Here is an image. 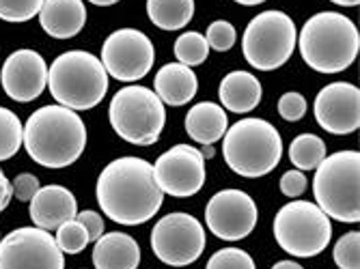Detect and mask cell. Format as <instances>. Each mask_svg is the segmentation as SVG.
<instances>
[{
  "label": "cell",
  "instance_id": "d6986e66",
  "mask_svg": "<svg viewBox=\"0 0 360 269\" xmlns=\"http://www.w3.org/2000/svg\"><path fill=\"white\" fill-rule=\"evenodd\" d=\"M141 263V248L127 232H106L95 242V269H136Z\"/></svg>",
  "mask_w": 360,
  "mask_h": 269
},
{
  "label": "cell",
  "instance_id": "2e32d148",
  "mask_svg": "<svg viewBox=\"0 0 360 269\" xmlns=\"http://www.w3.org/2000/svg\"><path fill=\"white\" fill-rule=\"evenodd\" d=\"M0 84L5 93L18 104H28L46 91L48 84V65L44 56L35 50H15L3 63Z\"/></svg>",
  "mask_w": 360,
  "mask_h": 269
},
{
  "label": "cell",
  "instance_id": "4316f807",
  "mask_svg": "<svg viewBox=\"0 0 360 269\" xmlns=\"http://www.w3.org/2000/svg\"><path fill=\"white\" fill-rule=\"evenodd\" d=\"M56 244L63 252L68 254H80L89 246V235L84 226L74 218L70 222H65L56 228Z\"/></svg>",
  "mask_w": 360,
  "mask_h": 269
},
{
  "label": "cell",
  "instance_id": "60d3db41",
  "mask_svg": "<svg viewBox=\"0 0 360 269\" xmlns=\"http://www.w3.org/2000/svg\"><path fill=\"white\" fill-rule=\"evenodd\" d=\"M236 3H240V5H244V7H255V5L266 3V0H236Z\"/></svg>",
  "mask_w": 360,
  "mask_h": 269
},
{
  "label": "cell",
  "instance_id": "836d02e7",
  "mask_svg": "<svg viewBox=\"0 0 360 269\" xmlns=\"http://www.w3.org/2000/svg\"><path fill=\"white\" fill-rule=\"evenodd\" d=\"M307 190V175L302 171H289L281 177V192L289 198H296Z\"/></svg>",
  "mask_w": 360,
  "mask_h": 269
},
{
  "label": "cell",
  "instance_id": "d590c367",
  "mask_svg": "<svg viewBox=\"0 0 360 269\" xmlns=\"http://www.w3.org/2000/svg\"><path fill=\"white\" fill-rule=\"evenodd\" d=\"M11 196H13V192H11V181L7 179V175L0 171V211H5L7 209V205L11 203Z\"/></svg>",
  "mask_w": 360,
  "mask_h": 269
},
{
  "label": "cell",
  "instance_id": "3957f363",
  "mask_svg": "<svg viewBox=\"0 0 360 269\" xmlns=\"http://www.w3.org/2000/svg\"><path fill=\"white\" fill-rule=\"evenodd\" d=\"M302 60L319 74H339L356 60L360 35L356 24L337 11L311 15L298 37Z\"/></svg>",
  "mask_w": 360,
  "mask_h": 269
},
{
  "label": "cell",
  "instance_id": "ac0fdd59",
  "mask_svg": "<svg viewBox=\"0 0 360 269\" xmlns=\"http://www.w3.org/2000/svg\"><path fill=\"white\" fill-rule=\"evenodd\" d=\"M37 18L50 37L72 39L86 24V7L82 0H44Z\"/></svg>",
  "mask_w": 360,
  "mask_h": 269
},
{
  "label": "cell",
  "instance_id": "8992f818",
  "mask_svg": "<svg viewBox=\"0 0 360 269\" xmlns=\"http://www.w3.org/2000/svg\"><path fill=\"white\" fill-rule=\"evenodd\" d=\"M313 194L317 207L339 222H360V153L339 151L326 155L315 168Z\"/></svg>",
  "mask_w": 360,
  "mask_h": 269
},
{
  "label": "cell",
  "instance_id": "4fadbf2b",
  "mask_svg": "<svg viewBox=\"0 0 360 269\" xmlns=\"http://www.w3.org/2000/svg\"><path fill=\"white\" fill-rule=\"evenodd\" d=\"M153 179L162 194L188 198L205 183V157L190 145H175L153 164Z\"/></svg>",
  "mask_w": 360,
  "mask_h": 269
},
{
  "label": "cell",
  "instance_id": "7c38bea8",
  "mask_svg": "<svg viewBox=\"0 0 360 269\" xmlns=\"http://www.w3.org/2000/svg\"><path fill=\"white\" fill-rule=\"evenodd\" d=\"M0 269H65V258L48 230L22 226L0 240Z\"/></svg>",
  "mask_w": 360,
  "mask_h": 269
},
{
  "label": "cell",
  "instance_id": "7402d4cb",
  "mask_svg": "<svg viewBox=\"0 0 360 269\" xmlns=\"http://www.w3.org/2000/svg\"><path fill=\"white\" fill-rule=\"evenodd\" d=\"M218 95L226 110L246 114L261 102V84L250 72H231L222 78Z\"/></svg>",
  "mask_w": 360,
  "mask_h": 269
},
{
  "label": "cell",
  "instance_id": "83f0119b",
  "mask_svg": "<svg viewBox=\"0 0 360 269\" xmlns=\"http://www.w3.org/2000/svg\"><path fill=\"white\" fill-rule=\"evenodd\" d=\"M333 256L339 269H360V232H345L337 242Z\"/></svg>",
  "mask_w": 360,
  "mask_h": 269
},
{
  "label": "cell",
  "instance_id": "e575fe53",
  "mask_svg": "<svg viewBox=\"0 0 360 269\" xmlns=\"http://www.w3.org/2000/svg\"><path fill=\"white\" fill-rule=\"evenodd\" d=\"M76 220L84 226V230L89 235V242H97L104 235V220H102V216L97 214V211H91V209L80 211L76 216Z\"/></svg>",
  "mask_w": 360,
  "mask_h": 269
},
{
  "label": "cell",
  "instance_id": "4dcf8cb0",
  "mask_svg": "<svg viewBox=\"0 0 360 269\" xmlns=\"http://www.w3.org/2000/svg\"><path fill=\"white\" fill-rule=\"evenodd\" d=\"M236 39H238V32H236V26L226 20H216L210 24L207 28V35H205V41L210 46V50H216V52H226L236 46Z\"/></svg>",
  "mask_w": 360,
  "mask_h": 269
},
{
  "label": "cell",
  "instance_id": "cb8c5ba5",
  "mask_svg": "<svg viewBox=\"0 0 360 269\" xmlns=\"http://www.w3.org/2000/svg\"><path fill=\"white\" fill-rule=\"evenodd\" d=\"M326 157V143L315 133H300L289 145V159L298 171H315Z\"/></svg>",
  "mask_w": 360,
  "mask_h": 269
},
{
  "label": "cell",
  "instance_id": "5b68a950",
  "mask_svg": "<svg viewBox=\"0 0 360 269\" xmlns=\"http://www.w3.org/2000/svg\"><path fill=\"white\" fill-rule=\"evenodd\" d=\"M222 138L224 162L240 177H264L274 171L283 157L281 133L266 119H242L226 127Z\"/></svg>",
  "mask_w": 360,
  "mask_h": 269
},
{
  "label": "cell",
  "instance_id": "484cf974",
  "mask_svg": "<svg viewBox=\"0 0 360 269\" xmlns=\"http://www.w3.org/2000/svg\"><path fill=\"white\" fill-rule=\"evenodd\" d=\"M175 56L186 67H196L205 63L210 56V46L205 41V35H201V32H196V30L179 35L175 41Z\"/></svg>",
  "mask_w": 360,
  "mask_h": 269
},
{
  "label": "cell",
  "instance_id": "44dd1931",
  "mask_svg": "<svg viewBox=\"0 0 360 269\" xmlns=\"http://www.w3.org/2000/svg\"><path fill=\"white\" fill-rule=\"evenodd\" d=\"M226 127V112L216 102H199L186 114V131L194 143L214 145L224 136Z\"/></svg>",
  "mask_w": 360,
  "mask_h": 269
},
{
  "label": "cell",
  "instance_id": "9a60e30c",
  "mask_svg": "<svg viewBox=\"0 0 360 269\" xmlns=\"http://www.w3.org/2000/svg\"><path fill=\"white\" fill-rule=\"evenodd\" d=\"M319 127L335 136H347L360 127V91L349 82L326 84L315 97Z\"/></svg>",
  "mask_w": 360,
  "mask_h": 269
},
{
  "label": "cell",
  "instance_id": "8fae6325",
  "mask_svg": "<svg viewBox=\"0 0 360 269\" xmlns=\"http://www.w3.org/2000/svg\"><path fill=\"white\" fill-rule=\"evenodd\" d=\"M102 65L119 82L143 80L155 60L151 39L136 28H119L102 46Z\"/></svg>",
  "mask_w": 360,
  "mask_h": 269
},
{
  "label": "cell",
  "instance_id": "e0dca14e",
  "mask_svg": "<svg viewBox=\"0 0 360 269\" xmlns=\"http://www.w3.org/2000/svg\"><path fill=\"white\" fill-rule=\"evenodd\" d=\"M78 216V205L74 194L63 185L39 188L30 198V220L37 228L56 230L60 224L70 222Z\"/></svg>",
  "mask_w": 360,
  "mask_h": 269
},
{
  "label": "cell",
  "instance_id": "d6a6232c",
  "mask_svg": "<svg viewBox=\"0 0 360 269\" xmlns=\"http://www.w3.org/2000/svg\"><path fill=\"white\" fill-rule=\"evenodd\" d=\"M39 179L35 175H30V173H22L13 179L11 183V192L18 200H22V203H30V198L37 194L39 190Z\"/></svg>",
  "mask_w": 360,
  "mask_h": 269
},
{
  "label": "cell",
  "instance_id": "8d00e7d4",
  "mask_svg": "<svg viewBox=\"0 0 360 269\" xmlns=\"http://www.w3.org/2000/svg\"><path fill=\"white\" fill-rule=\"evenodd\" d=\"M272 269H304V267L296 261H278Z\"/></svg>",
  "mask_w": 360,
  "mask_h": 269
},
{
  "label": "cell",
  "instance_id": "f1b7e54d",
  "mask_svg": "<svg viewBox=\"0 0 360 269\" xmlns=\"http://www.w3.org/2000/svg\"><path fill=\"white\" fill-rule=\"evenodd\" d=\"M205 269H257L252 256L240 248H222L212 254Z\"/></svg>",
  "mask_w": 360,
  "mask_h": 269
},
{
  "label": "cell",
  "instance_id": "277c9868",
  "mask_svg": "<svg viewBox=\"0 0 360 269\" xmlns=\"http://www.w3.org/2000/svg\"><path fill=\"white\" fill-rule=\"evenodd\" d=\"M48 86L58 106L91 110L106 97L108 74L102 60L84 50H70L48 67Z\"/></svg>",
  "mask_w": 360,
  "mask_h": 269
},
{
  "label": "cell",
  "instance_id": "1f68e13d",
  "mask_svg": "<svg viewBox=\"0 0 360 269\" xmlns=\"http://www.w3.org/2000/svg\"><path fill=\"white\" fill-rule=\"evenodd\" d=\"M278 114L285 119V121H300L304 119L307 114V99L296 93V91H289L285 95H281L278 99Z\"/></svg>",
  "mask_w": 360,
  "mask_h": 269
},
{
  "label": "cell",
  "instance_id": "ffe728a7",
  "mask_svg": "<svg viewBox=\"0 0 360 269\" xmlns=\"http://www.w3.org/2000/svg\"><path fill=\"white\" fill-rule=\"evenodd\" d=\"M155 95L160 97L162 104L169 106H184L192 102L196 88H199V80L190 67L181 63H169L155 74Z\"/></svg>",
  "mask_w": 360,
  "mask_h": 269
},
{
  "label": "cell",
  "instance_id": "6da1fadb",
  "mask_svg": "<svg viewBox=\"0 0 360 269\" xmlns=\"http://www.w3.org/2000/svg\"><path fill=\"white\" fill-rule=\"evenodd\" d=\"M97 205L117 224L139 226L162 207L165 194L153 179V166L143 157H119L100 173L95 185Z\"/></svg>",
  "mask_w": 360,
  "mask_h": 269
},
{
  "label": "cell",
  "instance_id": "f546056e",
  "mask_svg": "<svg viewBox=\"0 0 360 269\" xmlns=\"http://www.w3.org/2000/svg\"><path fill=\"white\" fill-rule=\"evenodd\" d=\"M44 5V0H0V20L5 22H28Z\"/></svg>",
  "mask_w": 360,
  "mask_h": 269
},
{
  "label": "cell",
  "instance_id": "74e56055",
  "mask_svg": "<svg viewBox=\"0 0 360 269\" xmlns=\"http://www.w3.org/2000/svg\"><path fill=\"white\" fill-rule=\"evenodd\" d=\"M330 3L335 5H341V7H356L360 0H330Z\"/></svg>",
  "mask_w": 360,
  "mask_h": 269
},
{
  "label": "cell",
  "instance_id": "5bb4252c",
  "mask_svg": "<svg viewBox=\"0 0 360 269\" xmlns=\"http://www.w3.org/2000/svg\"><path fill=\"white\" fill-rule=\"evenodd\" d=\"M259 211L250 194L242 190H220L205 207V222L222 242H240L255 230Z\"/></svg>",
  "mask_w": 360,
  "mask_h": 269
},
{
  "label": "cell",
  "instance_id": "ba28073f",
  "mask_svg": "<svg viewBox=\"0 0 360 269\" xmlns=\"http://www.w3.org/2000/svg\"><path fill=\"white\" fill-rule=\"evenodd\" d=\"M298 44V30L293 20L276 9L255 15L242 37L244 58L259 72H272L283 67Z\"/></svg>",
  "mask_w": 360,
  "mask_h": 269
},
{
  "label": "cell",
  "instance_id": "30bf717a",
  "mask_svg": "<svg viewBox=\"0 0 360 269\" xmlns=\"http://www.w3.org/2000/svg\"><path fill=\"white\" fill-rule=\"evenodd\" d=\"M205 228L190 214H169L151 230L153 254L171 267L192 265L205 250Z\"/></svg>",
  "mask_w": 360,
  "mask_h": 269
},
{
  "label": "cell",
  "instance_id": "ab89813d",
  "mask_svg": "<svg viewBox=\"0 0 360 269\" xmlns=\"http://www.w3.org/2000/svg\"><path fill=\"white\" fill-rule=\"evenodd\" d=\"M214 153H216V151H214V147H212V145H203L201 155H203L205 159H212V157H214Z\"/></svg>",
  "mask_w": 360,
  "mask_h": 269
},
{
  "label": "cell",
  "instance_id": "d4e9b609",
  "mask_svg": "<svg viewBox=\"0 0 360 269\" xmlns=\"http://www.w3.org/2000/svg\"><path fill=\"white\" fill-rule=\"evenodd\" d=\"M24 136V125L15 112L0 106V162L11 159L20 147Z\"/></svg>",
  "mask_w": 360,
  "mask_h": 269
},
{
  "label": "cell",
  "instance_id": "9c48e42d",
  "mask_svg": "<svg viewBox=\"0 0 360 269\" xmlns=\"http://www.w3.org/2000/svg\"><path fill=\"white\" fill-rule=\"evenodd\" d=\"M330 237V218L307 200H293L281 207L274 218V240L291 256H317L328 248Z\"/></svg>",
  "mask_w": 360,
  "mask_h": 269
},
{
  "label": "cell",
  "instance_id": "7a4b0ae2",
  "mask_svg": "<svg viewBox=\"0 0 360 269\" xmlns=\"http://www.w3.org/2000/svg\"><path fill=\"white\" fill-rule=\"evenodd\" d=\"M22 145L39 166L68 168L86 147V125L70 108L58 104L44 106L28 117Z\"/></svg>",
  "mask_w": 360,
  "mask_h": 269
},
{
  "label": "cell",
  "instance_id": "603a6c76",
  "mask_svg": "<svg viewBox=\"0 0 360 269\" xmlns=\"http://www.w3.org/2000/svg\"><path fill=\"white\" fill-rule=\"evenodd\" d=\"M147 15L162 30H181L194 15V0H147Z\"/></svg>",
  "mask_w": 360,
  "mask_h": 269
},
{
  "label": "cell",
  "instance_id": "52a82bcc",
  "mask_svg": "<svg viewBox=\"0 0 360 269\" xmlns=\"http://www.w3.org/2000/svg\"><path fill=\"white\" fill-rule=\"evenodd\" d=\"M108 119L117 136L136 147L155 145L167 123V110L160 97L141 84H129L115 93Z\"/></svg>",
  "mask_w": 360,
  "mask_h": 269
},
{
  "label": "cell",
  "instance_id": "f35d334b",
  "mask_svg": "<svg viewBox=\"0 0 360 269\" xmlns=\"http://www.w3.org/2000/svg\"><path fill=\"white\" fill-rule=\"evenodd\" d=\"M89 3H93V5H97V7H110V5L119 3V0H89Z\"/></svg>",
  "mask_w": 360,
  "mask_h": 269
}]
</instances>
